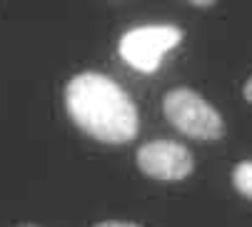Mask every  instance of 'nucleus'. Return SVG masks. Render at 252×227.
Returning a JSON list of instances; mask_svg holds the SVG:
<instances>
[{
    "mask_svg": "<svg viewBox=\"0 0 252 227\" xmlns=\"http://www.w3.org/2000/svg\"><path fill=\"white\" fill-rule=\"evenodd\" d=\"M162 112L172 128L195 140H220L225 120L200 93L190 88H175L162 97Z\"/></svg>",
    "mask_w": 252,
    "mask_h": 227,
    "instance_id": "2",
    "label": "nucleus"
},
{
    "mask_svg": "<svg viewBox=\"0 0 252 227\" xmlns=\"http://www.w3.org/2000/svg\"><path fill=\"white\" fill-rule=\"evenodd\" d=\"M93 227H140L135 222H120V220H107V222H97Z\"/></svg>",
    "mask_w": 252,
    "mask_h": 227,
    "instance_id": "6",
    "label": "nucleus"
},
{
    "mask_svg": "<svg viewBox=\"0 0 252 227\" xmlns=\"http://www.w3.org/2000/svg\"><path fill=\"white\" fill-rule=\"evenodd\" d=\"M137 167L153 180L177 182V180H185L195 170V160L183 142L153 140L137 150Z\"/></svg>",
    "mask_w": 252,
    "mask_h": 227,
    "instance_id": "4",
    "label": "nucleus"
},
{
    "mask_svg": "<svg viewBox=\"0 0 252 227\" xmlns=\"http://www.w3.org/2000/svg\"><path fill=\"white\" fill-rule=\"evenodd\" d=\"M183 30L175 25H145V28H132L123 35L120 40V55L127 65L142 72L158 70L162 55L180 45Z\"/></svg>",
    "mask_w": 252,
    "mask_h": 227,
    "instance_id": "3",
    "label": "nucleus"
},
{
    "mask_svg": "<svg viewBox=\"0 0 252 227\" xmlns=\"http://www.w3.org/2000/svg\"><path fill=\"white\" fill-rule=\"evenodd\" d=\"M18 227H38V225H30V222H28V225H18Z\"/></svg>",
    "mask_w": 252,
    "mask_h": 227,
    "instance_id": "9",
    "label": "nucleus"
},
{
    "mask_svg": "<svg viewBox=\"0 0 252 227\" xmlns=\"http://www.w3.org/2000/svg\"><path fill=\"white\" fill-rule=\"evenodd\" d=\"M65 110L85 135L105 145L137 137L140 118L130 95L102 72H80L65 85Z\"/></svg>",
    "mask_w": 252,
    "mask_h": 227,
    "instance_id": "1",
    "label": "nucleus"
},
{
    "mask_svg": "<svg viewBox=\"0 0 252 227\" xmlns=\"http://www.w3.org/2000/svg\"><path fill=\"white\" fill-rule=\"evenodd\" d=\"M232 185L237 193H242L245 197L252 200V162H240L232 170Z\"/></svg>",
    "mask_w": 252,
    "mask_h": 227,
    "instance_id": "5",
    "label": "nucleus"
},
{
    "mask_svg": "<svg viewBox=\"0 0 252 227\" xmlns=\"http://www.w3.org/2000/svg\"><path fill=\"white\" fill-rule=\"evenodd\" d=\"M242 93H245V100H247V102H252V78L245 83V90H242Z\"/></svg>",
    "mask_w": 252,
    "mask_h": 227,
    "instance_id": "7",
    "label": "nucleus"
},
{
    "mask_svg": "<svg viewBox=\"0 0 252 227\" xmlns=\"http://www.w3.org/2000/svg\"><path fill=\"white\" fill-rule=\"evenodd\" d=\"M190 3H192V5H197V8H210V5L215 3V0H190Z\"/></svg>",
    "mask_w": 252,
    "mask_h": 227,
    "instance_id": "8",
    "label": "nucleus"
}]
</instances>
